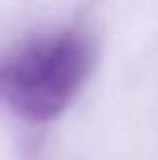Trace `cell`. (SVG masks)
<instances>
[{"instance_id":"obj_1","label":"cell","mask_w":158,"mask_h":160,"mask_svg":"<svg viewBox=\"0 0 158 160\" xmlns=\"http://www.w3.org/2000/svg\"><path fill=\"white\" fill-rule=\"evenodd\" d=\"M93 63L95 47L81 31L32 37L0 55V103L24 120H53L79 95Z\"/></svg>"}]
</instances>
